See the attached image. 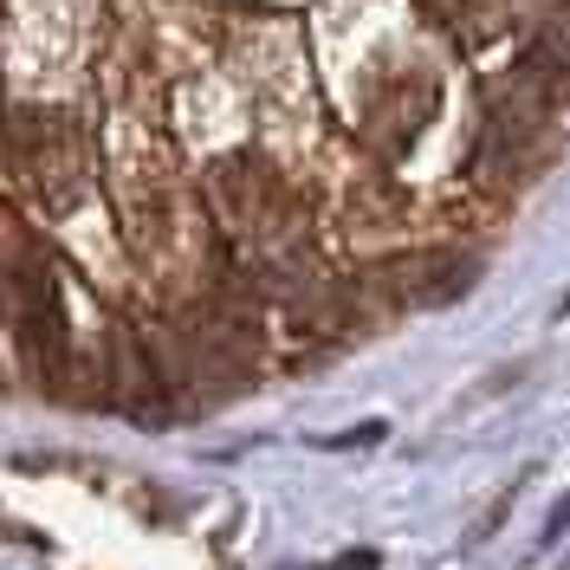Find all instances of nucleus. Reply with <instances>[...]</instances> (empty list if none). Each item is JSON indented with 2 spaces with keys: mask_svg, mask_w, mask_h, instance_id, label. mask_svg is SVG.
I'll return each instance as SVG.
<instances>
[{
  "mask_svg": "<svg viewBox=\"0 0 570 570\" xmlns=\"http://www.w3.org/2000/svg\"><path fill=\"white\" fill-rule=\"evenodd\" d=\"M337 570H376V558H344Z\"/></svg>",
  "mask_w": 570,
  "mask_h": 570,
  "instance_id": "nucleus-1",
  "label": "nucleus"
}]
</instances>
